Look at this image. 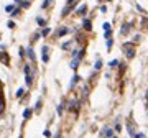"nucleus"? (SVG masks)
Listing matches in <instances>:
<instances>
[{
	"mask_svg": "<svg viewBox=\"0 0 148 138\" xmlns=\"http://www.w3.org/2000/svg\"><path fill=\"white\" fill-rule=\"evenodd\" d=\"M135 43H123L122 44V50L125 51V56H127V59H133L135 58V46H133Z\"/></svg>",
	"mask_w": 148,
	"mask_h": 138,
	"instance_id": "f257e3e1",
	"label": "nucleus"
},
{
	"mask_svg": "<svg viewBox=\"0 0 148 138\" xmlns=\"http://www.w3.org/2000/svg\"><path fill=\"white\" fill-rule=\"evenodd\" d=\"M100 136H107V138H114L115 136V130H112V128H102L100 132Z\"/></svg>",
	"mask_w": 148,
	"mask_h": 138,
	"instance_id": "f03ea898",
	"label": "nucleus"
},
{
	"mask_svg": "<svg viewBox=\"0 0 148 138\" xmlns=\"http://www.w3.org/2000/svg\"><path fill=\"white\" fill-rule=\"evenodd\" d=\"M130 31H132V23H123L122 25V28H120V35H128Z\"/></svg>",
	"mask_w": 148,
	"mask_h": 138,
	"instance_id": "7ed1b4c3",
	"label": "nucleus"
},
{
	"mask_svg": "<svg viewBox=\"0 0 148 138\" xmlns=\"http://www.w3.org/2000/svg\"><path fill=\"white\" fill-rule=\"evenodd\" d=\"M69 31H73V30H69L68 26H63V28H59V30L56 31V36H58V38H61V36H64V35H68Z\"/></svg>",
	"mask_w": 148,
	"mask_h": 138,
	"instance_id": "20e7f679",
	"label": "nucleus"
},
{
	"mask_svg": "<svg viewBox=\"0 0 148 138\" xmlns=\"http://www.w3.org/2000/svg\"><path fill=\"white\" fill-rule=\"evenodd\" d=\"M86 12H87V5H86V3L79 5V7H77V10H76V13H77L79 17H84V15H86Z\"/></svg>",
	"mask_w": 148,
	"mask_h": 138,
	"instance_id": "39448f33",
	"label": "nucleus"
},
{
	"mask_svg": "<svg viewBox=\"0 0 148 138\" xmlns=\"http://www.w3.org/2000/svg\"><path fill=\"white\" fill-rule=\"evenodd\" d=\"M82 28L86 30V31H91V30H92V21L89 18H84L82 20Z\"/></svg>",
	"mask_w": 148,
	"mask_h": 138,
	"instance_id": "423d86ee",
	"label": "nucleus"
},
{
	"mask_svg": "<svg viewBox=\"0 0 148 138\" xmlns=\"http://www.w3.org/2000/svg\"><path fill=\"white\" fill-rule=\"evenodd\" d=\"M26 56L30 58V61H31V63H35V61H36V58H35V51H33V48H31V46L26 48Z\"/></svg>",
	"mask_w": 148,
	"mask_h": 138,
	"instance_id": "0eeeda50",
	"label": "nucleus"
},
{
	"mask_svg": "<svg viewBox=\"0 0 148 138\" xmlns=\"http://www.w3.org/2000/svg\"><path fill=\"white\" fill-rule=\"evenodd\" d=\"M127 132H128V135L130 136H135V127H133V123L132 122H130V120H128V122H127Z\"/></svg>",
	"mask_w": 148,
	"mask_h": 138,
	"instance_id": "6e6552de",
	"label": "nucleus"
},
{
	"mask_svg": "<svg viewBox=\"0 0 148 138\" xmlns=\"http://www.w3.org/2000/svg\"><path fill=\"white\" fill-rule=\"evenodd\" d=\"M79 81H81V76H79V74H74L73 81H71V84H69V89H74V87H76V84H77Z\"/></svg>",
	"mask_w": 148,
	"mask_h": 138,
	"instance_id": "1a4fd4ad",
	"label": "nucleus"
},
{
	"mask_svg": "<svg viewBox=\"0 0 148 138\" xmlns=\"http://www.w3.org/2000/svg\"><path fill=\"white\" fill-rule=\"evenodd\" d=\"M79 63H81V59H79V58H73V61H71V69H73V71H76V69H77V66H79Z\"/></svg>",
	"mask_w": 148,
	"mask_h": 138,
	"instance_id": "9d476101",
	"label": "nucleus"
},
{
	"mask_svg": "<svg viewBox=\"0 0 148 138\" xmlns=\"http://www.w3.org/2000/svg\"><path fill=\"white\" fill-rule=\"evenodd\" d=\"M25 82H26V86H31V84H33V72L31 74H25Z\"/></svg>",
	"mask_w": 148,
	"mask_h": 138,
	"instance_id": "9b49d317",
	"label": "nucleus"
},
{
	"mask_svg": "<svg viewBox=\"0 0 148 138\" xmlns=\"http://www.w3.org/2000/svg\"><path fill=\"white\" fill-rule=\"evenodd\" d=\"M112 44H114V39H112V36H110V38H105V46H107V50H109V51H110Z\"/></svg>",
	"mask_w": 148,
	"mask_h": 138,
	"instance_id": "f8f14e48",
	"label": "nucleus"
},
{
	"mask_svg": "<svg viewBox=\"0 0 148 138\" xmlns=\"http://www.w3.org/2000/svg\"><path fill=\"white\" fill-rule=\"evenodd\" d=\"M31 113H33V110H31V109H26L25 112H23V118H25V120H28V118L31 117Z\"/></svg>",
	"mask_w": 148,
	"mask_h": 138,
	"instance_id": "ddd939ff",
	"label": "nucleus"
},
{
	"mask_svg": "<svg viewBox=\"0 0 148 138\" xmlns=\"http://www.w3.org/2000/svg\"><path fill=\"white\" fill-rule=\"evenodd\" d=\"M115 132H120L122 130V125H120V118H115V128H114Z\"/></svg>",
	"mask_w": 148,
	"mask_h": 138,
	"instance_id": "4468645a",
	"label": "nucleus"
},
{
	"mask_svg": "<svg viewBox=\"0 0 148 138\" xmlns=\"http://www.w3.org/2000/svg\"><path fill=\"white\" fill-rule=\"evenodd\" d=\"M71 8H73L71 5H66L64 8H63V13H61V15H63V17H66V15H68V13L71 12Z\"/></svg>",
	"mask_w": 148,
	"mask_h": 138,
	"instance_id": "2eb2a0df",
	"label": "nucleus"
},
{
	"mask_svg": "<svg viewBox=\"0 0 148 138\" xmlns=\"http://www.w3.org/2000/svg\"><path fill=\"white\" fill-rule=\"evenodd\" d=\"M125 69H127V64H125V63H119V71H120V74H123Z\"/></svg>",
	"mask_w": 148,
	"mask_h": 138,
	"instance_id": "dca6fc26",
	"label": "nucleus"
},
{
	"mask_svg": "<svg viewBox=\"0 0 148 138\" xmlns=\"http://www.w3.org/2000/svg\"><path fill=\"white\" fill-rule=\"evenodd\" d=\"M5 110V104H3V97H2V92H0V113Z\"/></svg>",
	"mask_w": 148,
	"mask_h": 138,
	"instance_id": "f3484780",
	"label": "nucleus"
},
{
	"mask_svg": "<svg viewBox=\"0 0 148 138\" xmlns=\"http://www.w3.org/2000/svg\"><path fill=\"white\" fill-rule=\"evenodd\" d=\"M71 44H73V43H71V41H66V43H63V50H64V51H68V50H71Z\"/></svg>",
	"mask_w": 148,
	"mask_h": 138,
	"instance_id": "a211bd4d",
	"label": "nucleus"
},
{
	"mask_svg": "<svg viewBox=\"0 0 148 138\" xmlns=\"http://www.w3.org/2000/svg\"><path fill=\"white\" fill-rule=\"evenodd\" d=\"M119 63H120L119 59H114V61H110V63H109V68H112V69H114V68H117V66H119Z\"/></svg>",
	"mask_w": 148,
	"mask_h": 138,
	"instance_id": "6ab92c4d",
	"label": "nucleus"
},
{
	"mask_svg": "<svg viewBox=\"0 0 148 138\" xmlns=\"http://www.w3.org/2000/svg\"><path fill=\"white\" fill-rule=\"evenodd\" d=\"M20 12H21V7H17L15 10L10 13V17H17V15H20Z\"/></svg>",
	"mask_w": 148,
	"mask_h": 138,
	"instance_id": "aec40b11",
	"label": "nucleus"
},
{
	"mask_svg": "<svg viewBox=\"0 0 148 138\" xmlns=\"http://www.w3.org/2000/svg\"><path fill=\"white\" fill-rule=\"evenodd\" d=\"M36 23H38L40 26H44V25H46V20L41 18V17H38V18H36Z\"/></svg>",
	"mask_w": 148,
	"mask_h": 138,
	"instance_id": "412c9836",
	"label": "nucleus"
},
{
	"mask_svg": "<svg viewBox=\"0 0 148 138\" xmlns=\"http://www.w3.org/2000/svg\"><path fill=\"white\" fill-rule=\"evenodd\" d=\"M23 94H25V89H18V91H17V99H21V97H23Z\"/></svg>",
	"mask_w": 148,
	"mask_h": 138,
	"instance_id": "4be33fe9",
	"label": "nucleus"
},
{
	"mask_svg": "<svg viewBox=\"0 0 148 138\" xmlns=\"http://www.w3.org/2000/svg\"><path fill=\"white\" fill-rule=\"evenodd\" d=\"M102 28H104V31H109V30H112V25L109 23V21H105V23L102 25Z\"/></svg>",
	"mask_w": 148,
	"mask_h": 138,
	"instance_id": "5701e85b",
	"label": "nucleus"
},
{
	"mask_svg": "<svg viewBox=\"0 0 148 138\" xmlns=\"http://www.w3.org/2000/svg\"><path fill=\"white\" fill-rule=\"evenodd\" d=\"M100 68H102V61H100V59H97V61H96V64H94V69L99 71Z\"/></svg>",
	"mask_w": 148,
	"mask_h": 138,
	"instance_id": "b1692460",
	"label": "nucleus"
},
{
	"mask_svg": "<svg viewBox=\"0 0 148 138\" xmlns=\"http://www.w3.org/2000/svg\"><path fill=\"white\" fill-rule=\"evenodd\" d=\"M49 33H51V30H49V28H43L41 30V36H48Z\"/></svg>",
	"mask_w": 148,
	"mask_h": 138,
	"instance_id": "393cba45",
	"label": "nucleus"
},
{
	"mask_svg": "<svg viewBox=\"0 0 148 138\" xmlns=\"http://www.w3.org/2000/svg\"><path fill=\"white\" fill-rule=\"evenodd\" d=\"M41 59H43V63H48V61H49L48 53H43V54H41Z\"/></svg>",
	"mask_w": 148,
	"mask_h": 138,
	"instance_id": "a878e982",
	"label": "nucleus"
},
{
	"mask_svg": "<svg viewBox=\"0 0 148 138\" xmlns=\"http://www.w3.org/2000/svg\"><path fill=\"white\" fill-rule=\"evenodd\" d=\"M87 94H89V87H87V86H84V87H82V95H84V97H87Z\"/></svg>",
	"mask_w": 148,
	"mask_h": 138,
	"instance_id": "bb28decb",
	"label": "nucleus"
},
{
	"mask_svg": "<svg viewBox=\"0 0 148 138\" xmlns=\"http://www.w3.org/2000/svg\"><path fill=\"white\" fill-rule=\"evenodd\" d=\"M49 3H51V0H44L43 5H41V8H48V7H49Z\"/></svg>",
	"mask_w": 148,
	"mask_h": 138,
	"instance_id": "cd10ccee",
	"label": "nucleus"
},
{
	"mask_svg": "<svg viewBox=\"0 0 148 138\" xmlns=\"http://www.w3.org/2000/svg\"><path fill=\"white\" fill-rule=\"evenodd\" d=\"M20 7H21V8H28V7H30V2H26V0H25V2L20 3Z\"/></svg>",
	"mask_w": 148,
	"mask_h": 138,
	"instance_id": "c85d7f7f",
	"label": "nucleus"
},
{
	"mask_svg": "<svg viewBox=\"0 0 148 138\" xmlns=\"http://www.w3.org/2000/svg\"><path fill=\"white\" fill-rule=\"evenodd\" d=\"M23 71H25V74H31V72H33L30 66H25V68H23Z\"/></svg>",
	"mask_w": 148,
	"mask_h": 138,
	"instance_id": "c756f323",
	"label": "nucleus"
},
{
	"mask_svg": "<svg viewBox=\"0 0 148 138\" xmlns=\"http://www.w3.org/2000/svg\"><path fill=\"white\" fill-rule=\"evenodd\" d=\"M5 10H7L8 13H12L13 10H15V7H13V5H7V7H5Z\"/></svg>",
	"mask_w": 148,
	"mask_h": 138,
	"instance_id": "7c9ffc66",
	"label": "nucleus"
},
{
	"mask_svg": "<svg viewBox=\"0 0 148 138\" xmlns=\"http://www.w3.org/2000/svg\"><path fill=\"white\" fill-rule=\"evenodd\" d=\"M142 26H143V28H148V18H143L142 20Z\"/></svg>",
	"mask_w": 148,
	"mask_h": 138,
	"instance_id": "2f4dec72",
	"label": "nucleus"
},
{
	"mask_svg": "<svg viewBox=\"0 0 148 138\" xmlns=\"http://www.w3.org/2000/svg\"><path fill=\"white\" fill-rule=\"evenodd\" d=\"M40 109H41V99H40V100L36 102V105H35V110H36V112H38Z\"/></svg>",
	"mask_w": 148,
	"mask_h": 138,
	"instance_id": "473e14b6",
	"label": "nucleus"
},
{
	"mask_svg": "<svg viewBox=\"0 0 148 138\" xmlns=\"http://www.w3.org/2000/svg\"><path fill=\"white\" fill-rule=\"evenodd\" d=\"M40 38H41V33H35L33 35V41H38Z\"/></svg>",
	"mask_w": 148,
	"mask_h": 138,
	"instance_id": "72a5a7b5",
	"label": "nucleus"
},
{
	"mask_svg": "<svg viewBox=\"0 0 148 138\" xmlns=\"http://www.w3.org/2000/svg\"><path fill=\"white\" fill-rule=\"evenodd\" d=\"M140 39H142V36H140V35H135L132 41H133V43H138V41H140Z\"/></svg>",
	"mask_w": 148,
	"mask_h": 138,
	"instance_id": "f704fd0d",
	"label": "nucleus"
},
{
	"mask_svg": "<svg viewBox=\"0 0 148 138\" xmlns=\"http://www.w3.org/2000/svg\"><path fill=\"white\" fill-rule=\"evenodd\" d=\"M26 56V50H23V48H20V58H25Z\"/></svg>",
	"mask_w": 148,
	"mask_h": 138,
	"instance_id": "c9c22d12",
	"label": "nucleus"
},
{
	"mask_svg": "<svg viewBox=\"0 0 148 138\" xmlns=\"http://www.w3.org/2000/svg\"><path fill=\"white\" fill-rule=\"evenodd\" d=\"M7 26H8V28H10V30H13V28H15V23H13V21L10 20V21H8V23H7Z\"/></svg>",
	"mask_w": 148,
	"mask_h": 138,
	"instance_id": "e433bc0d",
	"label": "nucleus"
},
{
	"mask_svg": "<svg viewBox=\"0 0 148 138\" xmlns=\"http://www.w3.org/2000/svg\"><path fill=\"white\" fill-rule=\"evenodd\" d=\"M0 61H3V63H5V64H8V56H7V54H3V58H2V59H0Z\"/></svg>",
	"mask_w": 148,
	"mask_h": 138,
	"instance_id": "4c0bfd02",
	"label": "nucleus"
},
{
	"mask_svg": "<svg viewBox=\"0 0 148 138\" xmlns=\"http://www.w3.org/2000/svg\"><path fill=\"white\" fill-rule=\"evenodd\" d=\"M133 138H145V133H135Z\"/></svg>",
	"mask_w": 148,
	"mask_h": 138,
	"instance_id": "58836bf2",
	"label": "nucleus"
},
{
	"mask_svg": "<svg viewBox=\"0 0 148 138\" xmlns=\"http://www.w3.org/2000/svg\"><path fill=\"white\" fill-rule=\"evenodd\" d=\"M105 38H110L112 36V30H109V31H105V35H104Z\"/></svg>",
	"mask_w": 148,
	"mask_h": 138,
	"instance_id": "ea45409f",
	"label": "nucleus"
},
{
	"mask_svg": "<svg viewBox=\"0 0 148 138\" xmlns=\"http://www.w3.org/2000/svg\"><path fill=\"white\" fill-rule=\"evenodd\" d=\"M43 135H44V136H51V132H49V130H44Z\"/></svg>",
	"mask_w": 148,
	"mask_h": 138,
	"instance_id": "a19ab883",
	"label": "nucleus"
},
{
	"mask_svg": "<svg viewBox=\"0 0 148 138\" xmlns=\"http://www.w3.org/2000/svg\"><path fill=\"white\" fill-rule=\"evenodd\" d=\"M100 12H102V13H105V12H107V7H105V5H102V7H100Z\"/></svg>",
	"mask_w": 148,
	"mask_h": 138,
	"instance_id": "79ce46f5",
	"label": "nucleus"
},
{
	"mask_svg": "<svg viewBox=\"0 0 148 138\" xmlns=\"http://www.w3.org/2000/svg\"><path fill=\"white\" fill-rule=\"evenodd\" d=\"M48 50H49L48 46H43V48H41V53H48Z\"/></svg>",
	"mask_w": 148,
	"mask_h": 138,
	"instance_id": "37998d69",
	"label": "nucleus"
},
{
	"mask_svg": "<svg viewBox=\"0 0 148 138\" xmlns=\"http://www.w3.org/2000/svg\"><path fill=\"white\" fill-rule=\"evenodd\" d=\"M13 2H15V3H17V5H20V3H21V2H23V0H13Z\"/></svg>",
	"mask_w": 148,
	"mask_h": 138,
	"instance_id": "c03bdc74",
	"label": "nucleus"
},
{
	"mask_svg": "<svg viewBox=\"0 0 148 138\" xmlns=\"http://www.w3.org/2000/svg\"><path fill=\"white\" fill-rule=\"evenodd\" d=\"M2 58H3V53H2V51H0V59H2Z\"/></svg>",
	"mask_w": 148,
	"mask_h": 138,
	"instance_id": "a18cd8bd",
	"label": "nucleus"
},
{
	"mask_svg": "<svg viewBox=\"0 0 148 138\" xmlns=\"http://www.w3.org/2000/svg\"><path fill=\"white\" fill-rule=\"evenodd\" d=\"M105 2H110V0H105Z\"/></svg>",
	"mask_w": 148,
	"mask_h": 138,
	"instance_id": "49530a36",
	"label": "nucleus"
}]
</instances>
